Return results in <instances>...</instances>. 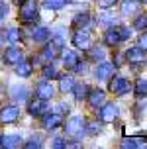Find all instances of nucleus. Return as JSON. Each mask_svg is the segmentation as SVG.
<instances>
[{
  "label": "nucleus",
  "instance_id": "obj_1",
  "mask_svg": "<svg viewBox=\"0 0 147 149\" xmlns=\"http://www.w3.org/2000/svg\"><path fill=\"white\" fill-rule=\"evenodd\" d=\"M39 8H37V0H24L20 4V22L24 26H31L37 20Z\"/></svg>",
  "mask_w": 147,
  "mask_h": 149
},
{
  "label": "nucleus",
  "instance_id": "obj_2",
  "mask_svg": "<svg viewBox=\"0 0 147 149\" xmlns=\"http://www.w3.org/2000/svg\"><path fill=\"white\" fill-rule=\"evenodd\" d=\"M65 134L69 137H73V139H82V135L86 134V130H84V120L82 116H73V118L67 120L65 124Z\"/></svg>",
  "mask_w": 147,
  "mask_h": 149
},
{
  "label": "nucleus",
  "instance_id": "obj_3",
  "mask_svg": "<svg viewBox=\"0 0 147 149\" xmlns=\"http://www.w3.org/2000/svg\"><path fill=\"white\" fill-rule=\"evenodd\" d=\"M147 51H143L141 47H130L127 51L124 53V57H125V61L130 63V65H135V67H139V65H143L147 61V55H145Z\"/></svg>",
  "mask_w": 147,
  "mask_h": 149
},
{
  "label": "nucleus",
  "instance_id": "obj_4",
  "mask_svg": "<svg viewBox=\"0 0 147 149\" xmlns=\"http://www.w3.org/2000/svg\"><path fill=\"white\" fill-rule=\"evenodd\" d=\"M71 41H73V45L77 47V49H82V51H86L88 47L92 45V41H90V33H88L86 30H77L73 33V37H71Z\"/></svg>",
  "mask_w": 147,
  "mask_h": 149
},
{
  "label": "nucleus",
  "instance_id": "obj_5",
  "mask_svg": "<svg viewBox=\"0 0 147 149\" xmlns=\"http://www.w3.org/2000/svg\"><path fill=\"white\" fill-rule=\"evenodd\" d=\"M53 94H55V90H53V86H51V81L43 79L41 82L36 84V96L37 98H41V100H51Z\"/></svg>",
  "mask_w": 147,
  "mask_h": 149
},
{
  "label": "nucleus",
  "instance_id": "obj_6",
  "mask_svg": "<svg viewBox=\"0 0 147 149\" xmlns=\"http://www.w3.org/2000/svg\"><path fill=\"white\" fill-rule=\"evenodd\" d=\"M118 114H120V110L114 102H104L100 106V120L102 122H114L118 118Z\"/></svg>",
  "mask_w": 147,
  "mask_h": 149
},
{
  "label": "nucleus",
  "instance_id": "obj_7",
  "mask_svg": "<svg viewBox=\"0 0 147 149\" xmlns=\"http://www.w3.org/2000/svg\"><path fill=\"white\" fill-rule=\"evenodd\" d=\"M86 100L90 102L92 108H100V106L106 102V92L102 88H90L86 94Z\"/></svg>",
  "mask_w": 147,
  "mask_h": 149
},
{
  "label": "nucleus",
  "instance_id": "obj_8",
  "mask_svg": "<svg viewBox=\"0 0 147 149\" xmlns=\"http://www.w3.org/2000/svg\"><path fill=\"white\" fill-rule=\"evenodd\" d=\"M20 118V110L16 106H4L0 110V124H14Z\"/></svg>",
  "mask_w": 147,
  "mask_h": 149
},
{
  "label": "nucleus",
  "instance_id": "obj_9",
  "mask_svg": "<svg viewBox=\"0 0 147 149\" xmlns=\"http://www.w3.org/2000/svg\"><path fill=\"white\" fill-rule=\"evenodd\" d=\"M110 90L114 94H118V96H124L125 92L130 90V82L125 81L124 77H114L110 81Z\"/></svg>",
  "mask_w": 147,
  "mask_h": 149
},
{
  "label": "nucleus",
  "instance_id": "obj_10",
  "mask_svg": "<svg viewBox=\"0 0 147 149\" xmlns=\"http://www.w3.org/2000/svg\"><path fill=\"white\" fill-rule=\"evenodd\" d=\"M61 114L59 112H47L43 114V118H41V124H43L45 130H55V127L61 126Z\"/></svg>",
  "mask_w": 147,
  "mask_h": 149
},
{
  "label": "nucleus",
  "instance_id": "obj_11",
  "mask_svg": "<svg viewBox=\"0 0 147 149\" xmlns=\"http://www.w3.org/2000/svg\"><path fill=\"white\" fill-rule=\"evenodd\" d=\"M114 65L112 63H102L100 61V65L94 69V79L96 81H106V79H110L112 77V73H114Z\"/></svg>",
  "mask_w": 147,
  "mask_h": 149
},
{
  "label": "nucleus",
  "instance_id": "obj_12",
  "mask_svg": "<svg viewBox=\"0 0 147 149\" xmlns=\"http://www.w3.org/2000/svg\"><path fill=\"white\" fill-rule=\"evenodd\" d=\"M92 24H94V20L90 18L88 12H81V14H77L73 18V26L77 28V30H88Z\"/></svg>",
  "mask_w": 147,
  "mask_h": 149
},
{
  "label": "nucleus",
  "instance_id": "obj_13",
  "mask_svg": "<svg viewBox=\"0 0 147 149\" xmlns=\"http://www.w3.org/2000/svg\"><path fill=\"white\" fill-rule=\"evenodd\" d=\"M22 59H24V53L18 47H8L4 51V63L6 65H18Z\"/></svg>",
  "mask_w": 147,
  "mask_h": 149
},
{
  "label": "nucleus",
  "instance_id": "obj_14",
  "mask_svg": "<svg viewBox=\"0 0 147 149\" xmlns=\"http://www.w3.org/2000/svg\"><path fill=\"white\" fill-rule=\"evenodd\" d=\"M45 108H47V102L41 100V98H33V100L28 102V114L29 116H39V114L45 112Z\"/></svg>",
  "mask_w": 147,
  "mask_h": 149
},
{
  "label": "nucleus",
  "instance_id": "obj_15",
  "mask_svg": "<svg viewBox=\"0 0 147 149\" xmlns=\"http://www.w3.org/2000/svg\"><path fill=\"white\" fill-rule=\"evenodd\" d=\"M22 135H4L2 139H0V147L4 149H16L22 145Z\"/></svg>",
  "mask_w": 147,
  "mask_h": 149
},
{
  "label": "nucleus",
  "instance_id": "obj_16",
  "mask_svg": "<svg viewBox=\"0 0 147 149\" xmlns=\"http://www.w3.org/2000/svg\"><path fill=\"white\" fill-rule=\"evenodd\" d=\"M51 37H53V45H55V49H61V47L65 45V41H67V30H65V28H55L53 33H51Z\"/></svg>",
  "mask_w": 147,
  "mask_h": 149
},
{
  "label": "nucleus",
  "instance_id": "obj_17",
  "mask_svg": "<svg viewBox=\"0 0 147 149\" xmlns=\"http://www.w3.org/2000/svg\"><path fill=\"white\" fill-rule=\"evenodd\" d=\"M96 22L100 24V26H114V24H116L118 20H116V16L112 14V12H108V10L104 8L102 12L96 16Z\"/></svg>",
  "mask_w": 147,
  "mask_h": 149
},
{
  "label": "nucleus",
  "instance_id": "obj_18",
  "mask_svg": "<svg viewBox=\"0 0 147 149\" xmlns=\"http://www.w3.org/2000/svg\"><path fill=\"white\" fill-rule=\"evenodd\" d=\"M59 88H61V92H71L75 86V79L71 77V74H59Z\"/></svg>",
  "mask_w": 147,
  "mask_h": 149
},
{
  "label": "nucleus",
  "instance_id": "obj_19",
  "mask_svg": "<svg viewBox=\"0 0 147 149\" xmlns=\"http://www.w3.org/2000/svg\"><path fill=\"white\" fill-rule=\"evenodd\" d=\"M31 37H33L36 43H47V39L51 37V31L47 30V28H36L33 33H31Z\"/></svg>",
  "mask_w": 147,
  "mask_h": 149
},
{
  "label": "nucleus",
  "instance_id": "obj_20",
  "mask_svg": "<svg viewBox=\"0 0 147 149\" xmlns=\"http://www.w3.org/2000/svg\"><path fill=\"white\" fill-rule=\"evenodd\" d=\"M139 2L137 0H122V14L124 16H133L137 12Z\"/></svg>",
  "mask_w": 147,
  "mask_h": 149
},
{
  "label": "nucleus",
  "instance_id": "obj_21",
  "mask_svg": "<svg viewBox=\"0 0 147 149\" xmlns=\"http://www.w3.org/2000/svg\"><path fill=\"white\" fill-rule=\"evenodd\" d=\"M102 120L98 122V120H90V122H84V130H86V134L90 135H98L100 132H102Z\"/></svg>",
  "mask_w": 147,
  "mask_h": 149
},
{
  "label": "nucleus",
  "instance_id": "obj_22",
  "mask_svg": "<svg viewBox=\"0 0 147 149\" xmlns=\"http://www.w3.org/2000/svg\"><path fill=\"white\" fill-rule=\"evenodd\" d=\"M104 41H106V45H116V43L122 41V39H120V33H118V26L106 30V33H104Z\"/></svg>",
  "mask_w": 147,
  "mask_h": 149
},
{
  "label": "nucleus",
  "instance_id": "obj_23",
  "mask_svg": "<svg viewBox=\"0 0 147 149\" xmlns=\"http://www.w3.org/2000/svg\"><path fill=\"white\" fill-rule=\"evenodd\" d=\"M16 74L18 77H24V79H28L29 74H31V61H20L18 63V67H16Z\"/></svg>",
  "mask_w": 147,
  "mask_h": 149
},
{
  "label": "nucleus",
  "instance_id": "obj_24",
  "mask_svg": "<svg viewBox=\"0 0 147 149\" xmlns=\"http://www.w3.org/2000/svg\"><path fill=\"white\" fill-rule=\"evenodd\" d=\"M10 94H12V98L14 100H20V102H26L28 100V88L26 86H12V90H10Z\"/></svg>",
  "mask_w": 147,
  "mask_h": 149
},
{
  "label": "nucleus",
  "instance_id": "obj_25",
  "mask_svg": "<svg viewBox=\"0 0 147 149\" xmlns=\"http://www.w3.org/2000/svg\"><path fill=\"white\" fill-rule=\"evenodd\" d=\"M88 49H90V59H92V61H104V57H106V51H104L102 45H94V47L90 45Z\"/></svg>",
  "mask_w": 147,
  "mask_h": 149
},
{
  "label": "nucleus",
  "instance_id": "obj_26",
  "mask_svg": "<svg viewBox=\"0 0 147 149\" xmlns=\"http://www.w3.org/2000/svg\"><path fill=\"white\" fill-rule=\"evenodd\" d=\"M88 90H90L88 84H77V82H75V86H73V92H75V98H77V100H84L86 94H88Z\"/></svg>",
  "mask_w": 147,
  "mask_h": 149
},
{
  "label": "nucleus",
  "instance_id": "obj_27",
  "mask_svg": "<svg viewBox=\"0 0 147 149\" xmlns=\"http://www.w3.org/2000/svg\"><path fill=\"white\" fill-rule=\"evenodd\" d=\"M79 61V55H77V51H65L63 53V65L69 69H73V65Z\"/></svg>",
  "mask_w": 147,
  "mask_h": 149
},
{
  "label": "nucleus",
  "instance_id": "obj_28",
  "mask_svg": "<svg viewBox=\"0 0 147 149\" xmlns=\"http://www.w3.org/2000/svg\"><path fill=\"white\" fill-rule=\"evenodd\" d=\"M135 96L137 98H145L147 96V81L145 79H139L135 82Z\"/></svg>",
  "mask_w": 147,
  "mask_h": 149
},
{
  "label": "nucleus",
  "instance_id": "obj_29",
  "mask_svg": "<svg viewBox=\"0 0 147 149\" xmlns=\"http://www.w3.org/2000/svg\"><path fill=\"white\" fill-rule=\"evenodd\" d=\"M53 59H55V45H45L43 51H41V61L49 63Z\"/></svg>",
  "mask_w": 147,
  "mask_h": 149
},
{
  "label": "nucleus",
  "instance_id": "obj_30",
  "mask_svg": "<svg viewBox=\"0 0 147 149\" xmlns=\"http://www.w3.org/2000/svg\"><path fill=\"white\" fill-rule=\"evenodd\" d=\"M6 39L10 43H18V41L22 39V31L18 30V28H10V30L6 31Z\"/></svg>",
  "mask_w": 147,
  "mask_h": 149
},
{
  "label": "nucleus",
  "instance_id": "obj_31",
  "mask_svg": "<svg viewBox=\"0 0 147 149\" xmlns=\"http://www.w3.org/2000/svg\"><path fill=\"white\" fill-rule=\"evenodd\" d=\"M67 4V0H43V8L47 10H61Z\"/></svg>",
  "mask_w": 147,
  "mask_h": 149
},
{
  "label": "nucleus",
  "instance_id": "obj_32",
  "mask_svg": "<svg viewBox=\"0 0 147 149\" xmlns=\"http://www.w3.org/2000/svg\"><path fill=\"white\" fill-rule=\"evenodd\" d=\"M59 73L57 69L53 67V65H45L43 67V79H47V81H53V79H57Z\"/></svg>",
  "mask_w": 147,
  "mask_h": 149
},
{
  "label": "nucleus",
  "instance_id": "obj_33",
  "mask_svg": "<svg viewBox=\"0 0 147 149\" xmlns=\"http://www.w3.org/2000/svg\"><path fill=\"white\" fill-rule=\"evenodd\" d=\"M133 28H135V30H139V31L147 30V14L137 16V18H135V22H133Z\"/></svg>",
  "mask_w": 147,
  "mask_h": 149
},
{
  "label": "nucleus",
  "instance_id": "obj_34",
  "mask_svg": "<svg viewBox=\"0 0 147 149\" xmlns=\"http://www.w3.org/2000/svg\"><path fill=\"white\" fill-rule=\"evenodd\" d=\"M118 33H120V39L125 41V39L132 37V28H127V26H118Z\"/></svg>",
  "mask_w": 147,
  "mask_h": 149
},
{
  "label": "nucleus",
  "instance_id": "obj_35",
  "mask_svg": "<svg viewBox=\"0 0 147 149\" xmlns=\"http://www.w3.org/2000/svg\"><path fill=\"white\" fill-rule=\"evenodd\" d=\"M73 71H75V73L84 74V73L88 71V63H86V61H81V59H79V61H77V63L73 65Z\"/></svg>",
  "mask_w": 147,
  "mask_h": 149
},
{
  "label": "nucleus",
  "instance_id": "obj_36",
  "mask_svg": "<svg viewBox=\"0 0 147 149\" xmlns=\"http://www.w3.org/2000/svg\"><path fill=\"white\" fill-rule=\"evenodd\" d=\"M137 145H139V143L135 141V137H124V139H122V147H130V149H135L137 147Z\"/></svg>",
  "mask_w": 147,
  "mask_h": 149
},
{
  "label": "nucleus",
  "instance_id": "obj_37",
  "mask_svg": "<svg viewBox=\"0 0 147 149\" xmlns=\"http://www.w3.org/2000/svg\"><path fill=\"white\" fill-rule=\"evenodd\" d=\"M39 145H41V139H39V137H36V135H33L31 139H28V141H26V147H28V149H37Z\"/></svg>",
  "mask_w": 147,
  "mask_h": 149
},
{
  "label": "nucleus",
  "instance_id": "obj_38",
  "mask_svg": "<svg viewBox=\"0 0 147 149\" xmlns=\"http://www.w3.org/2000/svg\"><path fill=\"white\" fill-rule=\"evenodd\" d=\"M137 43H139V47L143 49V51H147V31L139 36V39H137Z\"/></svg>",
  "mask_w": 147,
  "mask_h": 149
},
{
  "label": "nucleus",
  "instance_id": "obj_39",
  "mask_svg": "<svg viewBox=\"0 0 147 149\" xmlns=\"http://www.w3.org/2000/svg\"><path fill=\"white\" fill-rule=\"evenodd\" d=\"M114 4H116V0H98V6L106 8V10H108L110 6H114Z\"/></svg>",
  "mask_w": 147,
  "mask_h": 149
},
{
  "label": "nucleus",
  "instance_id": "obj_40",
  "mask_svg": "<svg viewBox=\"0 0 147 149\" xmlns=\"http://www.w3.org/2000/svg\"><path fill=\"white\" fill-rule=\"evenodd\" d=\"M124 53H116V59H114V63H112V65H114V67H120V65H122V63H124Z\"/></svg>",
  "mask_w": 147,
  "mask_h": 149
},
{
  "label": "nucleus",
  "instance_id": "obj_41",
  "mask_svg": "<svg viewBox=\"0 0 147 149\" xmlns=\"http://www.w3.org/2000/svg\"><path fill=\"white\" fill-rule=\"evenodd\" d=\"M6 14H8V6L4 4V0H0V20H2Z\"/></svg>",
  "mask_w": 147,
  "mask_h": 149
},
{
  "label": "nucleus",
  "instance_id": "obj_42",
  "mask_svg": "<svg viewBox=\"0 0 147 149\" xmlns=\"http://www.w3.org/2000/svg\"><path fill=\"white\" fill-rule=\"evenodd\" d=\"M53 147H67V141L65 139H53Z\"/></svg>",
  "mask_w": 147,
  "mask_h": 149
},
{
  "label": "nucleus",
  "instance_id": "obj_43",
  "mask_svg": "<svg viewBox=\"0 0 147 149\" xmlns=\"http://www.w3.org/2000/svg\"><path fill=\"white\" fill-rule=\"evenodd\" d=\"M55 112H59V114H69V106L67 104H59Z\"/></svg>",
  "mask_w": 147,
  "mask_h": 149
},
{
  "label": "nucleus",
  "instance_id": "obj_44",
  "mask_svg": "<svg viewBox=\"0 0 147 149\" xmlns=\"http://www.w3.org/2000/svg\"><path fill=\"white\" fill-rule=\"evenodd\" d=\"M22 2H24V0H14V4H18V6H20Z\"/></svg>",
  "mask_w": 147,
  "mask_h": 149
},
{
  "label": "nucleus",
  "instance_id": "obj_45",
  "mask_svg": "<svg viewBox=\"0 0 147 149\" xmlns=\"http://www.w3.org/2000/svg\"><path fill=\"white\" fill-rule=\"evenodd\" d=\"M139 2H141V4H147V0H139Z\"/></svg>",
  "mask_w": 147,
  "mask_h": 149
},
{
  "label": "nucleus",
  "instance_id": "obj_46",
  "mask_svg": "<svg viewBox=\"0 0 147 149\" xmlns=\"http://www.w3.org/2000/svg\"><path fill=\"white\" fill-rule=\"evenodd\" d=\"M0 45H2V36H0Z\"/></svg>",
  "mask_w": 147,
  "mask_h": 149
},
{
  "label": "nucleus",
  "instance_id": "obj_47",
  "mask_svg": "<svg viewBox=\"0 0 147 149\" xmlns=\"http://www.w3.org/2000/svg\"><path fill=\"white\" fill-rule=\"evenodd\" d=\"M0 139H2V135H0Z\"/></svg>",
  "mask_w": 147,
  "mask_h": 149
}]
</instances>
